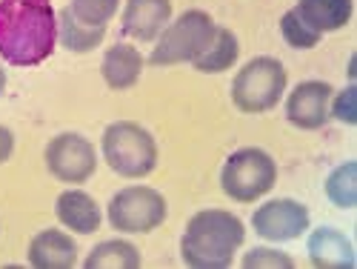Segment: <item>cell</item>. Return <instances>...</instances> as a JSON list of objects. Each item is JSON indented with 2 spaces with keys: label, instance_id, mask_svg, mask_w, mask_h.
Returning a JSON list of instances; mask_svg holds the SVG:
<instances>
[{
  "label": "cell",
  "instance_id": "cell-10",
  "mask_svg": "<svg viewBox=\"0 0 357 269\" xmlns=\"http://www.w3.org/2000/svg\"><path fill=\"white\" fill-rule=\"evenodd\" d=\"M335 95L332 83L326 80H303L286 98V121L297 129H323L329 124V101Z\"/></svg>",
  "mask_w": 357,
  "mask_h": 269
},
{
  "label": "cell",
  "instance_id": "cell-1",
  "mask_svg": "<svg viewBox=\"0 0 357 269\" xmlns=\"http://www.w3.org/2000/svg\"><path fill=\"white\" fill-rule=\"evenodd\" d=\"M57 46L52 0H0V57L17 69L49 61Z\"/></svg>",
  "mask_w": 357,
  "mask_h": 269
},
{
  "label": "cell",
  "instance_id": "cell-17",
  "mask_svg": "<svg viewBox=\"0 0 357 269\" xmlns=\"http://www.w3.org/2000/svg\"><path fill=\"white\" fill-rule=\"evenodd\" d=\"M237 54H241V43H237V35L226 26H218L212 41L206 43V49L192 61V66L203 75H220L226 69H231L237 64Z\"/></svg>",
  "mask_w": 357,
  "mask_h": 269
},
{
  "label": "cell",
  "instance_id": "cell-16",
  "mask_svg": "<svg viewBox=\"0 0 357 269\" xmlns=\"http://www.w3.org/2000/svg\"><path fill=\"white\" fill-rule=\"evenodd\" d=\"M294 12L301 15L314 32L329 35L340 32L351 23L354 15V0H297Z\"/></svg>",
  "mask_w": 357,
  "mask_h": 269
},
{
  "label": "cell",
  "instance_id": "cell-6",
  "mask_svg": "<svg viewBox=\"0 0 357 269\" xmlns=\"http://www.w3.org/2000/svg\"><path fill=\"white\" fill-rule=\"evenodd\" d=\"M218 23L203 9H186L174 23H169L158 35V43L149 54L152 66H174V64H192L195 57L212 41Z\"/></svg>",
  "mask_w": 357,
  "mask_h": 269
},
{
  "label": "cell",
  "instance_id": "cell-11",
  "mask_svg": "<svg viewBox=\"0 0 357 269\" xmlns=\"http://www.w3.org/2000/svg\"><path fill=\"white\" fill-rule=\"evenodd\" d=\"M172 23V0H126L123 9V35L135 41H158V35Z\"/></svg>",
  "mask_w": 357,
  "mask_h": 269
},
{
  "label": "cell",
  "instance_id": "cell-20",
  "mask_svg": "<svg viewBox=\"0 0 357 269\" xmlns=\"http://www.w3.org/2000/svg\"><path fill=\"white\" fill-rule=\"evenodd\" d=\"M326 198L340 209H351L357 203V163H340L329 177H326Z\"/></svg>",
  "mask_w": 357,
  "mask_h": 269
},
{
  "label": "cell",
  "instance_id": "cell-25",
  "mask_svg": "<svg viewBox=\"0 0 357 269\" xmlns=\"http://www.w3.org/2000/svg\"><path fill=\"white\" fill-rule=\"evenodd\" d=\"M15 152V135L9 126H0V163H6Z\"/></svg>",
  "mask_w": 357,
  "mask_h": 269
},
{
  "label": "cell",
  "instance_id": "cell-5",
  "mask_svg": "<svg viewBox=\"0 0 357 269\" xmlns=\"http://www.w3.org/2000/svg\"><path fill=\"white\" fill-rule=\"evenodd\" d=\"M278 184L275 158L257 146H243L231 152L220 169V187L237 203H255Z\"/></svg>",
  "mask_w": 357,
  "mask_h": 269
},
{
  "label": "cell",
  "instance_id": "cell-14",
  "mask_svg": "<svg viewBox=\"0 0 357 269\" xmlns=\"http://www.w3.org/2000/svg\"><path fill=\"white\" fill-rule=\"evenodd\" d=\"M143 66H146V57L137 52V46L114 43L103 54L100 75H103L109 89H114V92H123V89H132L140 80Z\"/></svg>",
  "mask_w": 357,
  "mask_h": 269
},
{
  "label": "cell",
  "instance_id": "cell-13",
  "mask_svg": "<svg viewBox=\"0 0 357 269\" xmlns=\"http://www.w3.org/2000/svg\"><path fill=\"white\" fill-rule=\"evenodd\" d=\"M54 215H57V221H61L66 229H72L77 235H92L103 224L98 201L89 192H83V189H66V192L57 195Z\"/></svg>",
  "mask_w": 357,
  "mask_h": 269
},
{
  "label": "cell",
  "instance_id": "cell-21",
  "mask_svg": "<svg viewBox=\"0 0 357 269\" xmlns=\"http://www.w3.org/2000/svg\"><path fill=\"white\" fill-rule=\"evenodd\" d=\"M280 35L283 41L291 46V49H314L320 43V32H314V29L297 15L294 9H289L283 17H280Z\"/></svg>",
  "mask_w": 357,
  "mask_h": 269
},
{
  "label": "cell",
  "instance_id": "cell-3",
  "mask_svg": "<svg viewBox=\"0 0 357 269\" xmlns=\"http://www.w3.org/2000/svg\"><path fill=\"white\" fill-rule=\"evenodd\" d=\"M286 83H289V75L278 57L272 54L252 57L231 80V103L246 115L269 112L283 101Z\"/></svg>",
  "mask_w": 357,
  "mask_h": 269
},
{
  "label": "cell",
  "instance_id": "cell-9",
  "mask_svg": "<svg viewBox=\"0 0 357 269\" xmlns=\"http://www.w3.org/2000/svg\"><path fill=\"white\" fill-rule=\"evenodd\" d=\"M252 226L266 241H294L309 229V209L294 198H275L255 209Z\"/></svg>",
  "mask_w": 357,
  "mask_h": 269
},
{
  "label": "cell",
  "instance_id": "cell-12",
  "mask_svg": "<svg viewBox=\"0 0 357 269\" xmlns=\"http://www.w3.org/2000/svg\"><path fill=\"white\" fill-rule=\"evenodd\" d=\"M29 263L35 269H72L77 263L75 238L61 229H43L29 241Z\"/></svg>",
  "mask_w": 357,
  "mask_h": 269
},
{
  "label": "cell",
  "instance_id": "cell-23",
  "mask_svg": "<svg viewBox=\"0 0 357 269\" xmlns=\"http://www.w3.org/2000/svg\"><path fill=\"white\" fill-rule=\"evenodd\" d=\"M329 117L335 121L346 124V126H354L357 124V86L349 83L346 89H340L337 95H332L329 101Z\"/></svg>",
  "mask_w": 357,
  "mask_h": 269
},
{
  "label": "cell",
  "instance_id": "cell-8",
  "mask_svg": "<svg viewBox=\"0 0 357 269\" xmlns=\"http://www.w3.org/2000/svg\"><path fill=\"white\" fill-rule=\"evenodd\" d=\"M46 169L61 184H86L98 169V152L77 132H63L46 143Z\"/></svg>",
  "mask_w": 357,
  "mask_h": 269
},
{
  "label": "cell",
  "instance_id": "cell-24",
  "mask_svg": "<svg viewBox=\"0 0 357 269\" xmlns=\"http://www.w3.org/2000/svg\"><path fill=\"white\" fill-rule=\"evenodd\" d=\"M243 266L246 269H294V261L286 252L257 247V249H252V252L243 255Z\"/></svg>",
  "mask_w": 357,
  "mask_h": 269
},
{
  "label": "cell",
  "instance_id": "cell-4",
  "mask_svg": "<svg viewBox=\"0 0 357 269\" xmlns=\"http://www.w3.org/2000/svg\"><path fill=\"white\" fill-rule=\"evenodd\" d=\"M103 158L121 177H146L158 166V143L140 124L114 121L103 132Z\"/></svg>",
  "mask_w": 357,
  "mask_h": 269
},
{
  "label": "cell",
  "instance_id": "cell-18",
  "mask_svg": "<svg viewBox=\"0 0 357 269\" xmlns=\"http://www.w3.org/2000/svg\"><path fill=\"white\" fill-rule=\"evenodd\" d=\"M103 35H106V26H86V23H80L69 12V6L57 15V41H61L63 49H69L75 54L95 52L100 46Z\"/></svg>",
  "mask_w": 357,
  "mask_h": 269
},
{
  "label": "cell",
  "instance_id": "cell-22",
  "mask_svg": "<svg viewBox=\"0 0 357 269\" xmlns=\"http://www.w3.org/2000/svg\"><path fill=\"white\" fill-rule=\"evenodd\" d=\"M117 6L121 0H72L69 12L86 26H106L117 15Z\"/></svg>",
  "mask_w": 357,
  "mask_h": 269
},
{
  "label": "cell",
  "instance_id": "cell-2",
  "mask_svg": "<svg viewBox=\"0 0 357 269\" xmlns=\"http://www.w3.org/2000/svg\"><path fill=\"white\" fill-rule=\"evenodd\" d=\"M243 221L226 209H200L181 238V258L192 269H229L234 252L243 247Z\"/></svg>",
  "mask_w": 357,
  "mask_h": 269
},
{
  "label": "cell",
  "instance_id": "cell-7",
  "mask_svg": "<svg viewBox=\"0 0 357 269\" xmlns=\"http://www.w3.org/2000/svg\"><path fill=\"white\" fill-rule=\"evenodd\" d=\"M166 198L152 187H126L114 192L106 209V218L117 232L143 235L152 232L166 221Z\"/></svg>",
  "mask_w": 357,
  "mask_h": 269
},
{
  "label": "cell",
  "instance_id": "cell-15",
  "mask_svg": "<svg viewBox=\"0 0 357 269\" xmlns=\"http://www.w3.org/2000/svg\"><path fill=\"white\" fill-rule=\"evenodd\" d=\"M309 261L317 269H351L354 247L343 232L332 226H320L309 238Z\"/></svg>",
  "mask_w": 357,
  "mask_h": 269
},
{
  "label": "cell",
  "instance_id": "cell-19",
  "mask_svg": "<svg viewBox=\"0 0 357 269\" xmlns=\"http://www.w3.org/2000/svg\"><path fill=\"white\" fill-rule=\"evenodd\" d=\"M140 249L123 238H112V241H100L92 252L86 255V269H137Z\"/></svg>",
  "mask_w": 357,
  "mask_h": 269
},
{
  "label": "cell",
  "instance_id": "cell-26",
  "mask_svg": "<svg viewBox=\"0 0 357 269\" xmlns=\"http://www.w3.org/2000/svg\"><path fill=\"white\" fill-rule=\"evenodd\" d=\"M3 89H6V69L0 66V95H3Z\"/></svg>",
  "mask_w": 357,
  "mask_h": 269
}]
</instances>
